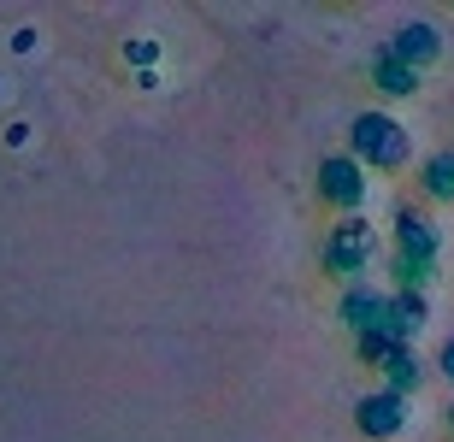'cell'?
Here are the masks:
<instances>
[{
  "label": "cell",
  "mask_w": 454,
  "mask_h": 442,
  "mask_svg": "<svg viewBox=\"0 0 454 442\" xmlns=\"http://www.w3.org/2000/svg\"><path fill=\"white\" fill-rule=\"evenodd\" d=\"M437 260H442V230L425 219L419 206H395V248H389L395 290L425 295V283L437 277Z\"/></svg>",
  "instance_id": "6da1fadb"
},
{
  "label": "cell",
  "mask_w": 454,
  "mask_h": 442,
  "mask_svg": "<svg viewBox=\"0 0 454 442\" xmlns=\"http://www.w3.org/2000/svg\"><path fill=\"white\" fill-rule=\"evenodd\" d=\"M348 159H360V171H402L413 159V136L389 112H360L348 124Z\"/></svg>",
  "instance_id": "7a4b0ae2"
},
{
  "label": "cell",
  "mask_w": 454,
  "mask_h": 442,
  "mask_svg": "<svg viewBox=\"0 0 454 442\" xmlns=\"http://www.w3.org/2000/svg\"><path fill=\"white\" fill-rule=\"evenodd\" d=\"M372 254H378V230H372L360 213H354V219H337V230L325 242V272L354 290V277L372 266Z\"/></svg>",
  "instance_id": "3957f363"
},
{
  "label": "cell",
  "mask_w": 454,
  "mask_h": 442,
  "mask_svg": "<svg viewBox=\"0 0 454 442\" xmlns=\"http://www.w3.org/2000/svg\"><path fill=\"white\" fill-rule=\"evenodd\" d=\"M366 171H360V159H348V153H331L319 166V201L337 206L342 219H354L360 206H366Z\"/></svg>",
  "instance_id": "277c9868"
},
{
  "label": "cell",
  "mask_w": 454,
  "mask_h": 442,
  "mask_svg": "<svg viewBox=\"0 0 454 442\" xmlns=\"http://www.w3.org/2000/svg\"><path fill=\"white\" fill-rule=\"evenodd\" d=\"M354 425H360V437L366 442H389V437H402L407 430V401L402 395H360V407H354Z\"/></svg>",
  "instance_id": "5b68a950"
},
{
  "label": "cell",
  "mask_w": 454,
  "mask_h": 442,
  "mask_svg": "<svg viewBox=\"0 0 454 442\" xmlns=\"http://www.w3.org/2000/svg\"><path fill=\"white\" fill-rule=\"evenodd\" d=\"M389 53H395L407 71L437 66V59H442V35H437V24H402V30L389 35Z\"/></svg>",
  "instance_id": "8992f818"
},
{
  "label": "cell",
  "mask_w": 454,
  "mask_h": 442,
  "mask_svg": "<svg viewBox=\"0 0 454 442\" xmlns=\"http://www.w3.org/2000/svg\"><path fill=\"white\" fill-rule=\"evenodd\" d=\"M389 313V295L384 290H366V283H354V290H342V306H337V319L348 324L354 337H366V330H378Z\"/></svg>",
  "instance_id": "52a82bcc"
},
{
  "label": "cell",
  "mask_w": 454,
  "mask_h": 442,
  "mask_svg": "<svg viewBox=\"0 0 454 442\" xmlns=\"http://www.w3.org/2000/svg\"><path fill=\"white\" fill-rule=\"evenodd\" d=\"M372 83H378V95H389V101H413V95H419V71H407L402 59L384 48L372 59Z\"/></svg>",
  "instance_id": "ba28073f"
},
{
  "label": "cell",
  "mask_w": 454,
  "mask_h": 442,
  "mask_svg": "<svg viewBox=\"0 0 454 442\" xmlns=\"http://www.w3.org/2000/svg\"><path fill=\"white\" fill-rule=\"evenodd\" d=\"M419 195L437 201V206H454V148L431 153V159L419 166Z\"/></svg>",
  "instance_id": "9c48e42d"
},
{
  "label": "cell",
  "mask_w": 454,
  "mask_h": 442,
  "mask_svg": "<svg viewBox=\"0 0 454 442\" xmlns=\"http://www.w3.org/2000/svg\"><path fill=\"white\" fill-rule=\"evenodd\" d=\"M378 372H384V390H389V395H402V401H407V395L419 390L425 366H419V354H413V348H389Z\"/></svg>",
  "instance_id": "30bf717a"
},
{
  "label": "cell",
  "mask_w": 454,
  "mask_h": 442,
  "mask_svg": "<svg viewBox=\"0 0 454 442\" xmlns=\"http://www.w3.org/2000/svg\"><path fill=\"white\" fill-rule=\"evenodd\" d=\"M389 348H407V342H395L389 330H366V337H354V354L366 360V366H384Z\"/></svg>",
  "instance_id": "8fae6325"
},
{
  "label": "cell",
  "mask_w": 454,
  "mask_h": 442,
  "mask_svg": "<svg viewBox=\"0 0 454 442\" xmlns=\"http://www.w3.org/2000/svg\"><path fill=\"white\" fill-rule=\"evenodd\" d=\"M437 372H442V377H449V384H454V337H449V342H442V348H437Z\"/></svg>",
  "instance_id": "7c38bea8"
},
{
  "label": "cell",
  "mask_w": 454,
  "mask_h": 442,
  "mask_svg": "<svg viewBox=\"0 0 454 442\" xmlns=\"http://www.w3.org/2000/svg\"><path fill=\"white\" fill-rule=\"evenodd\" d=\"M449 425H454V407H449Z\"/></svg>",
  "instance_id": "4fadbf2b"
}]
</instances>
